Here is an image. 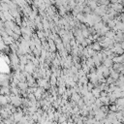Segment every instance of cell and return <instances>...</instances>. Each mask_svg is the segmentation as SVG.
<instances>
[{"mask_svg": "<svg viewBox=\"0 0 124 124\" xmlns=\"http://www.w3.org/2000/svg\"><path fill=\"white\" fill-rule=\"evenodd\" d=\"M9 98L7 96H0V105H3V106H6L9 102Z\"/></svg>", "mask_w": 124, "mask_h": 124, "instance_id": "obj_1", "label": "cell"}]
</instances>
